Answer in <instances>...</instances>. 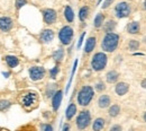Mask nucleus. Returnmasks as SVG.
<instances>
[{"mask_svg":"<svg viewBox=\"0 0 146 131\" xmlns=\"http://www.w3.org/2000/svg\"><path fill=\"white\" fill-rule=\"evenodd\" d=\"M18 102L26 112H32L39 104V95L35 91H24L19 94Z\"/></svg>","mask_w":146,"mask_h":131,"instance_id":"obj_1","label":"nucleus"},{"mask_svg":"<svg viewBox=\"0 0 146 131\" xmlns=\"http://www.w3.org/2000/svg\"><path fill=\"white\" fill-rule=\"evenodd\" d=\"M119 42H120L119 34L115 32L106 33V35L102 38V41H101V50L108 53L115 52L119 46Z\"/></svg>","mask_w":146,"mask_h":131,"instance_id":"obj_2","label":"nucleus"},{"mask_svg":"<svg viewBox=\"0 0 146 131\" xmlns=\"http://www.w3.org/2000/svg\"><path fill=\"white\" fill-rule=\"evenodd\" d=\"M94 97V88L90 85H84L81 87L76 96V102L80 106L86 107L88 106Z\"/></svg>","mask_w":146,"mask_h":131,"instance_id":"obj_3","label":"nucleus"},{"mask_svg":"<svg viewBox=\"0 0 146 131\" xmlns=\"http://www.w3.org/2000/svg\"><path fill=\"white\" fill-rule=\"evenodd\" d=\"M107 63H108V56L104 51L94 53L91 59V68L96 73L102 71L107 67Z\"/></svg>","mask_w":146,"mask_h":131,"instance_id":"obj_4","label":"nucleus"},{"mask_svg":"<svg viewBox=\"0 0 146 131\" xmlns=\"http://www.w3.org/2000/svg\"><path fill=\"white\" fill-rule=\"evenodd\" d=\"M91 113L88 110H83L78 114L76 120H75V126L79 131L86 130L90 124H91Z\"/></svg>","mask_w":146,"mask_h":131,"instance_id":"obj_5","label":"nucleus"},{"mask_svg":"<svg viewBox=\"0 0 146 131\" xmlns=\"http://www.w3.org/2000/svg\"><path fill=\"white\" fill-rule=\"evenodd\" d=\"M113 10H115V16L117 18H127L131 14V6L128 3L127 1H120L115 6Z\"/></svg>","mask_w":146,"mask_h":131,"instance_id":"obj_6","label":"nucleus"},{"mask_svg":"<svg viewBox=\"0 0 146 131\" xmlns=\"http://www.w3.org/2000/svg\"><path fill=\"white\" fill-rule=\"evenodd\" d=\"M74 36V31L71 26L65 25L58 32V40L63 45H70Z\"/></svg>","mask_w":146,"mask_h":131,"instance_id":"obj_7","label":"nucleus"},{"mask_svg":"<svg viewBox=\"0 0 146 131\" xmlns=\"http://www.w3.org/2000/svg\"><path fill=\"white\" fill-rule=\"evenodd\" d=\"M46 75V70L43 67L39 66H33L29 68V77L33 81H38L42 80Z\"/></svg>","mask_w":146,"mask_h":131,"instance_id":"obj_8","label":"nucleus"},{"mask_svg":"<svg viewBox=\"0 0 146 131\" xmlns=\"http://www.w3.org/2000/svg\"><path fill=\"white\" fill-rule=\"evenodd\" d=\"M43 19L45 21V24L47 25H52L54 24L57 19V14L54 9H51V8H47V9H44L43 10Z\"/></svg>","mask_w":146,"mask_h":131,"instance_id":"obj_9","label":"nucleus"},{"mask_svg":"<svg viewBox=\"0 0 146 131\" xmlns=\"http://www.w3.org/2000/svg\"><path fill=\"white\" fill-rule=\"evenodd\" d=\"M14 26V20L10 17L2 16L0 17V31L2 32H9Z\"/></svg>","mask_w":146,"mask_h":131,"instance_id":"obj_10","label":"nucleus"},{"mask_svg":"<svg viewBox=\"0 0 146 131\" xmlns=\"http://www.w3.org/2000/svg\"><path fill=\"white\" fill-rule=\"evenodd\" d=\"M54 36H55L54 32H53L52 30H50V28H46V30L42 31V33H40V35H39V38H40L42 43L48 44V43H51V42L53 41Z\"/></svg>","mask_w":146,"mask_h":131,"instance_id":"obj_11","label":"nucleus"},{"mask_svg":"<svg viewBox=\"0 0 146 131\" xmlns=\"http://www.w3.org/2000/svg\"><path fill=\"white\" fill-rule=\"evenodd\" d=\"M129 92V84L125 81H119L115 86V93L118 96H124Z\"/></svg>","mask_w":146,"mask_h":131,"instance_id":"obj_12","label":"nucleus"},{"mask_svg":"<svg viewBox=\"0 0 146 131\" xmlns=\"http://www.w3.org/2000/svg\"><path fill=\"white\" fill-rule=\"evenodd\" d=\"M111 105V97L108 94H102L98 98V106L100 109H109Z\"/></svg>","mask_w":146,"mask_h":131,"instance_id":"obj_13","label":"nucleus"},{"mask_svg":"<svg viewBox=\"0 0 146 131\" xmlns=\"http://www.w3.org/2000/svg\"><path fill=\"white\" fill-rule=\"evenodd\" d=\"M62 98H63V92L62 91H57L54 94V96L52 97V107L54 111H57L60 109V105L62 103Z\"/></svg>","mask_w":146,"mask_h":131,"instance_id":"obj_14","label":"nucleus"},{"mask_svg":"<svg viewBox=\"0 0 146 131\" xmlns=\"http://www.w3.org/2000/svg\"><path fill=\"white\" fill-rule=\"evenodd\" d=\"M96 45H97V38H96V36H90V38H88V40L86 41V44H84V52H86L87 54L91 53L92 51L94 50Z\"/></svg>","mask_w":146,"mask_h":131,"instance_id":"obj_15","label":"nucleus"},{"mask_svg":"<svg viewBox=\"0 0 146 131\" xmlns=\"http://www.w3.org/2000/svg\"><path fill=\"white\" fill-rule=\"evenodd\" d=\"M119 77H120L119 73L117 70L112 69V70H109L106 74V80H107L108 84H117L118 80H119Z\"/></svg>","mask_w":146,"mask_h":131,"instance_id":"obj_16","label":"nucleus"},{"mask_svg":"<svg viewBox=\"0 0 146 131\" xmlns=\"http://www.w3.org/2000/svg\"><path fill=\"white\" fill-rule=\"evenodd\" d=\"M139 30H141V24L137 21V20H134V21H130L127 25V33L128 34H131V35H136L139 33Z\"/></svg>","mask_w":146,"mask_h":131,"instance_id":"obj_17","label":"nucleus"},{"mask_svg":"<svg viewBox=\"0 0 146 131\" xmlns=\"http://www.w3.org/2000/svg\"><path fill=\"white\" fill-rule=\"evenodd\" d=\"M106 127V120L104 118H97L92 122V131H102Z\"/></svg>","mask_w":146,"mask_h":131,"instance_id":"obj_18","label":"nucleus"},{"mask_svg":"<svg viewBox=\"0 0 146 131\" xmlns=\"http://www.w3.org/2000/svg\"><path fill=\"white\" fill-rule=\"evenodd\" d=\"M78 111V107H76V104L75 103H70L69 106L66 107V111H65V118L68 121H71L73 118L75 116Z\"/></svg>","mask_w":146,"mask_h":131,"instance_id":"obj_19","label":"nucleus"},{"mask_svg":"<svg viewBox=\"0 0 146 131\" xmlns=\"http://www.w3.org/2000/svg\"><path fill=\"white\" fill-rule=\"evenodd\" d=\"M121 111V107L119 104H111L108 109V115L110 118H117Z\"/></svg>","mask_w":146,"mask_h":131,"instance_id":"obj_20","label":"nucleus"},{"mask_svg":"<svg viewBox=\"0 0 146 131\" xmlns=\"http://www.w3.org/2000/svg\"><path fill=\"white\" fill-rule=\"evenodd\" d=\"M5 61H6V63L9 68H16L19 64V59L15 56H5Z\"/></svg>","mask_w":146,"mask_h":131,"instance_id":"obj_21","label":"nucleus"},{"mask_svg":"<svg viewBox=\"0 0 146 131\" xmlns=\"http://www.w3.org/2000/svg\"><path fill=\"white\" fill-rule=\"evenodd\" d=\"M116 26H117V23H116V20H113V19H109V20H107L105 24H104V31L106 32V33H111V32H113L115 31V28H116Z\"/></svg>","mask_w":146,"mask_h":131,"instance_id":"obj_22","label":"nucleus"},{"mask_svg":"<svg viewBox=\"0 0 146 131\" xmlns=\"http://www.w3.org/2000/svg\"><path fill=\"white\" fill-rule=\"evenodd\" d=\"M104 24H105V15L101 13L97 14L94 17V20H93V26L96 28H100L104 26Z\"/></svg>","mask_w":146,"mask_h":131,"instance_id":"obj_23","label":"nucleus"},{"mask_svg":"<svg viewBox=\"0 0 146 131\" xmlns=\"http://www.w3.org/2000/svg\"><path fill=\"white\" fill-rule=\"evenodd\" d=\"M89 14H90V8L88 6H83L80 8V11H79V18L81 21H84L87 20V18L89 17Z\"/></svg>","mask_w":146,"mask_h":131,"instance_id":"obj_24","label":"nucleus"},{"mask_svg":"<svg viewBox=\"0 0 146 131\" xmlns=\"http://www.w3.org/2000/svg\"><path fill=\"white\" fill-rule=\"evenodd\" d=\"M64 18L66 19L68 23H73L74 20V11L70 6H66L64 8Z\"/></svg>","mask_w":146,"mask_h":131,"instance_id":"obj_25","label":"nucleus"},{"mask_svg":"<svg viewBox=\"0 0 146 131\" xmlns=\"http://www.w3.org/2000/svg\"><path fill=\"white\" fill-rule=\"evenodd\" d=\"M64 54H65L64 50L62 48H60V49H57L54 53H53V59H54L56 62H61L64 59Z\"/></svg>","mask_w":146,"mask_h":131,"instance_id":"obj_26","label":"nucleus"},{"mask_svg":"<svg viewBox=\"0 0 146 131\" xmlns=\"http://www.w3.org/2000/svg\"><path fill=\"white\" fill-rule=\"evenodd\" d=\"M139 42L137 41V40H130L129 42H128V49H129V51H137L138 49H139Z\"/></svg>","mask_w":146,"mask_h":131,"instance_id":"obj_27","label":"nucleus"},{"mask_svg":"<svg viewBox=\"0 0 146 131\" xmlns=\"http://www.w3.org/2000/svg\"><path fill=\"white\" fill-rule=\"evenodd\" d=\"M16 131H38L34 124H24L20 128H18Z\"/></svg>","mask_w":146,"mask_h":131,"instance_id":"obj_28","label":"nucleus"},{"mask_svg":"<svg viewBox=\"0 0 146 131\" xmlns=\"http://www.w3.org/2000/svg\"><path fill=\"white\" fill-rule=\"evenodd\" d=\"M11 105V102L8 99H1L0 101V111H5L7 109H9Z\"/></svg>","mask_w":146,"mask_h":131,"instance_id":"obj_29","label":"nucleus"},{"mask_svg":"<svg viewBox=\"0 0 146 131\" xmlns=\"http://www.w3.org/2000/svg\"><path fill=\"white\" fill-rule=\"evenodd\" d=\"M56 92H57V91H56L55 85H48V86H47V89H46V96H47V97H53Z\"/></svg>","mask_w":146,"mask_h":131,"instance_id":"obj_30","label":"nucleus"},{"mask_svg":"<svg viewBox=\"0 0 146 131\" xmlns=\"http://www.w3.org/2000/svg\"><path fill=\"white\" fill-rule=\"evenodd\" d=\"M94 89H96L97 92H99V93L104 92V91L106 89V85H105V83H104V81H97L96 85H94Z\"/></svg>","mask_w":146,"mask_h":131,"instance_id":"obj_31","label":"nucleus"},{"mask_svg":"<svg viewBox=\"0 0 146 131\" xmlns=\"http://www.w3.org/2000/svg\"><path fill=\"white\" fill-rule=\"evenodd\" d=\"M58 70H60V68H58V66H55L54 68L50 71V75H51V78H53V79H55L56 78V76H57V74H58Z\"/></svg>","mask_w":146,"mask_h":131,"instance_id":"obj_32","label":"nucleus"},{"mask_svg":"<svg viewBox=\"0 0 146 131\" xmlns=\"http://www.w3.org/2000/svg\"><path fill=\"white\" fill-rule=\"evenodd\" d=\"M109 131H123V127L120 124H113L110 127Z\"/></svg>","mask_w":146,"mask_h":131,"instance_id":"obj_33","label":"nucleus"},{"mask_svg":"<svg viewBox=\"0 0 146 131\" xmlns=\"http://www.w3.org/2000/svg\"><path fill=\"white\" fill-rule=\"evenodd\" d=\"M26 3H27L26 0H16V7H17L18 9L19 8H21L23 6H25Z\"/></svg>","mask_w":146,"mask_h":131,"instance_id":"obj_34","label":"nucleus"},{"mask_svg":"<svg viewBox=\"0 0 146 131\" xmlns=\"http://www.w3.org/2000/svg\"><path fill=\"white\" fill-rule=\"evenodd\" d=\"M113 1H115V0H105V2L102 3V9H107Z\"/></svg>","mask_w":146,"mask_h":131,"instance_id":"obj_35","label":"nucleus"},{"mask_svg":"<svg viewBox=\"0 0 146 131\" xmlns=\"http://www.w3.org/2000/svg\"><path fill=\"white\" fill-rule=\"evenodd\" d=\"M43 131H53V127L51 124H43Z\"/></svg>","mask_w":146,"mask_h":131,"instance_id":"obj_36","label":"nucleus"},{"mask_svg":"<svg viewBox=\"0 0 146 131\" xmlns=\"http://www.w3.org/2000/svg\"><path fill=\"white\" fill-rule=\"evenodd\" d=\"M84 35H86V33H83L81 36H80V40H79V43H78V49H80L81 48V44H82V42H83V38H84Z\"/></svg>","mask_w":146,"mask_h":131,"instance_id":"obj_37","label":"nucleus"},{"mask_svg":"<svg viewBox=\"0 0 146 131\" xmlns=\"http://www.w3.org/2000/svg\"><path fill=\"white\" fill-rule=\"evenodd\" d=\"M62 131H71V126L69 123H65L62 128Z\"/></svg>","mask_w":146,"mask_h":131,"instance_id":"obj_38","label":"nucleus"},{"mask_svg":"<svg viewBox=\"0 0 146 131\" xmlns=\"http://www.w3.org/2000/svg\"><path fill=\"white\" fill-rule=\"evenodd\" d=\"M141 86H142L143 88H146V78L142 80V83H141Z\"/></svg>","mask_w":146,"mask_h":131,"instance_id":"obj_39","label":"nucleus"},{"mask_svg":"<svg viewBox=\"0 0 146 131\" xmlns=\"http://www.w3.org/2000/svg\"><path fill=\"white\" fill-rule=\"evenodd\" d=\"M0 131H10L9 129H7V128H3V127H0Z\"/></svg>","mask_w":146,"mask_h":131,"instance_id":"obj_40","label":"nucleus"},{"mask_svg":"<svg viewBox=\"0 0 146 131\" xmlns=\"http://www.w3.org/2000/svg\"><path fill=\"white\" fill-rule=\"evenodd\" d=\"M143 120H144V122H146V111L143 114Z\"/></svg>","mask_w":146,"mask_h":131,"instance_id":"obj_41","label":"nucleus"},{"mask_svg":"<svg viewBox=\"0 0 146 131\" xmlns=\"http://www.w3.org/2000/svg\"><path fill=\"white\" fill-rule=\"evenodd\" d=\"M143 5H144V9L146 10V0H144V3Z\"/></svg>","mask_w":146,"mask_h":131,"instance_id":"obj_42","label":"nucleus"}]
</instances>
